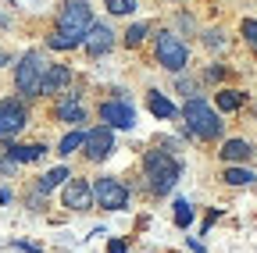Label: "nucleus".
<instances>
[{"label":"nucleus","mask_w":257,"mask_h":253,"mask_svg":"<svg viewBox=\"0 0 257 253\" xmlns=\"http://www.w3.org/2000/svg\"><path fill=\"white\" fill-rule=\"evenodd\" d=\"M82 153H86V161H93V164L107 161V157L114 153V129H107V125H96V129H89V132H86Z\"/></svg>","instance_id":"nucleus-7"},{"label":"nucleus","mask_w":257,"mask_h":253,"mask_svg":"<svg viewBox=\"0 0 257 253\" xmlns=\"http://www.w3.org/2000/svg\"><path fill=\"white\" fill-rule=\"evenodd\" d=\"M157 61H161L168 72H182V68L189 65V50H186V43H182L175 33H161V36H157Z\"/></svg>","instance_id":"nucleus-6"},{"label":"nucleus","mask_w":257,"mask_h":253,"mask_svg":"<svg viewBox=\"0 0 257 253\" xmlns=\"http://www.w3.org/2000/svg\"><path fill=\"white\" fill-rule=\"evenodd\" d=\"M175 225L179 228H189L193 225V207L186 200H175Z\"/></svg>","instance_id":"nucleus-22"},{"label":"nucleus","mask_w":257,"mask_h":253,"mask_svg":"<svg viewBox=\"0 0 257 253\" xmlns=\"http://www.w3.org/2000/svg\"><path fill=\"white\" fill-rule=\"evenodd\" d=\"M239 33H243L246 47H253V50H257V18H243V25H239Z\"/></svg>","instance_id":"nucleus-23"},{"label":"nucleus","mask_w":257,"mask_h":253,"mask_svg":"<svg viewBox=\"0 0 257 253\" xmlns=\"http://www.w3.org/2000/svg\"><path fill=\"white\" fill-rule=\"evenodd\" d=\"M100 118L107 121V129H133L136 125V107L128 100H104Z\"/></svg>","instance_id":"nucleus-10"},{"label":"nucleus","mask_w":257,"mask_h":253,"mask_svg":"<svg viewBox=\"0 0 257 253\" xmlns=\"http://www.w3.org/2000/svg\"><path fill=\"white\" fill-rule=\"evenodd\" d=\"M64 178H68V168H50L47 175H40V185H36V189H40V193H50V189L61 185Z\"/></svg>","instance_id":"nucleus-20"},{"label":"nucleus","mask_w":257,"mask_h":253,"mask_svg":"<svg viewBox=\"0 0 257 253\" xmlns=\"http://www.w3.org/2000/svg\"><path fill=\"white\" fill-rule=\"evenodd\" d=\"M93 8L86 0H64L57 11V33L47 36L50 50H75L79 43H86L89 29H93Z\"/></svg>","instance_id":"nucleus-1"},{"label":"nucleus","mask_w":257,"mask_h":253,"mask_svg":"<svg viewBox=\"0 0 257 253\" xmlns=\"http://www.w3.org/2000/svg\"><path fill=\"white\" fill-rule=\"evenodd\" d=\"M54 118L64 121V125H82L86 121V111L79 104V93H64V97L54 104Z\"/></svg>","instance_id":"nucleus-11"},{"label":"nucleus","mask_w":257,"mask_h":253,"mask_svg":"<svg viewBox=\"0 0 257 253\" xmlns=\"http://www.w3.org/2000/svg\"><path fill=\"white\" fill-rule=\"evenodd\" d=\"M189 249H193V253H204V242H200V239H193V235H189Z\"/></svg>","instance_id":"nucleus-27"},{"label":"nucleus","mask_w":257,"mask_h":253,"mask_svg":"<svg viewBox=\"0 0 257 253\" xmlns=\"http://www.w3.org/2000/svg\"><path fill=\"white\" fill-rule=\"evenodd\" d=\"M143 175H147L154 193H168V189L179 182V175H182V164H179V157H172L168 150H147Z\"/></svg>","instance_id":"nucleus-2"},{"label":"nucleus","mask_w":257,"mask_h":253,"mask_svg":"<svg viewBox=\"0 0 257 253\" xmlns=\"http://www.w3.org/2000/svg\"><path fill=\"white\" fill-rule=\"evenodd\" d=\"M25 121H29V111H25L22 100H15V97L0 100V139H8V136L22 132Z\"/></svg>","instance_id":"nucleus-8"},{"label":"nucleus","mask_w":257,"mask_h":253,"mask_svg":"<svg viewBox=\"0 0 257 253\" xmlns=\"http://www.w3.org/2000/svg\"><path fill=\"white\" fill-rule=\"evenodd\" d=\"M61 203L68 210H89V207H96L93 203V185L86 178H68V182H64V193H61Z\"/></svg>","instance_id":"nucleus-9"},{"label":"nucleus","mask_w":257,"mask_h":253,"mask_svg":"<svg viewBox=\"0 0 257 253\" xmlns=\"http://www.w3.org/2000/svg\"><path fill=\"white\" fill-rule=\"evenodd\" d=\"M82 146H86V132L75 129V132H68V136L57 143V153H61V157H68V153H75V150H82Z\"/></svg>","instance_id":"nucleus-18"},{"label":"nucleus","mask_w":257,"mask_h":253,"mask_svg":"<svg viewBox=\"0 0 257 253\" xmlns=\"http://www.w3.org/2000/svg\"><path fill=\"white\" fill-rule=\"evenodd\" d=\"M104 4H107V11H111V15H133L136 0H104Z\"/></svg>","instance_id":"nucleus-24"},{"label":"nucleus","mask_w":257,"mask_h":253,"mask_svg":"<svg viewBox=\"0 0 257 253\" xmlns=\"http://www.w3.org/2000/svg\"><path fill=\"white\" fill-rule=\"evenodd\" d=\"M147 29H150L147 22L128 25V29H125V47H140V43H143V36H147Z\"/></svg>","instance_id":"nucleus-21"},{"label":"nucleus","mask_w":257,"mask_h":253,"mask_svg":"<svg viewBox=\"0 0 257 253\" xmlns=\"http://www.w3.org/2000/svg\"><path fill=\"white\" fill-rule=\"evenodd\" d=\"M253 157V146L246 139H229V143H221V161L225 164H243Z\"/></svg>","instance_id":"nucleus-15"},{"label":"nucleus","mask_w":257,"mask_h":253,"mask_svg":"<svg viewBox=\"0 0 257 253\" xmlns=\"http://www.w3.org/2000/svg\"><path fill=\"white\" fill-rule=\"evenodd\" d=\"M107 253H125V242H121V239H111V242H107Z\"/></svg>","instance_id":"nucleus-26"},{"label":"nucleus","mask_w":257,"mask_h":253,"mask_svg":"<svg viewBox=\"0 0 257 253\" xmlns=\"http://www.w3.org/2000/svg\"><path fill=\"white\" fill-rule=\"evenodd\" d=\"M182 118H186L189 132L197 136V139H218V136H221V129H225L221 114H218L204 97H189V104L182 107Z\"/></svg>","instance_id":"nucleus-3"},{"label":"nucleus","mask_w":257,"mask_h":253,"mask_svg":"<svg viewBox=\"0 0 257 253\" xmlns=\"http://www.w3.org/2000/svg\"><path fill=\"white\" fill-rule=\"evenodd\" d=\"M221 178L229 182V185H250V182H253L257 175H253L250 168H232V164H229V168L221 171Z\"/></svg>","instance_id":"nucleus-19"},{"label":"nucleus","mask_w":257,"mask_h":253,"mask_svg":"<svg viewBox=\"0 0 257 253\" xmlns=\"http://www.w3.org/2000/svg\"><path fill=\"white\" fill-rule=\"evenodd\" d=\"M15 164H29V161H40V157L47 153V146L43 143H11L8 150H4Z\"/></svg>","instance_id":"nucleus-14"},{"label":"nucleus","mask_w":257,"mask_h":253,"mask_svg":"<svg viewBox=\"0 0 257 253\" xmlns=\"http://www.w3.org/2000/svg\"><path fill=\"white\" fill-rule=\"evenodd\" d=\"M204 47L207 50H225V36L218 33V29H211V33H204Z\"/></svg>","instance_id":"nucleus-25"},{"label":"nucleus","mask_w":257,"mask_h":253,"mask_svg":"<svg viewBox=\"0 0 257 253\" xmlns=\"http://www.w3.org/2000/svg\"><path fill=\"white\" fill-rule=\"evenodd\" d=\"M72 82V68L68 65H47L43 72V89L40 93H64Z\"/></svg>","instance_id":"nucleus-13"},{"label":"nucleus","mask_w":257,"mask_h":253,"mask_svg":"<svg viewBox=\"0 0 257 253\" xmlns=\"http://www.w3.org/2000/svg\"><path fill=\"white\" fill-rule=\"evenodd\" d=\"M93 203L104 207V210H125L128 207V189L118 178H96L93 182Z\"/></svg>","instance_id":"nucleus-5"},{"label":"nucleus","mask_w":257,"mask_h":253,"mask_svg":"<svg viewBox=\"0 0 257 253\" xmlns=\"http://www.w3.org/2000/svg\"><path fill=\"white\" fill-rule=\"evenodd\" d=\"M147 107H150V114H154V118H161V121L179 118V107H175L168 97H161L157 89H150V93H147Z\"/></svg>","instance_id":"nucleus-16"},{"label":"nucleus","mask_w":257,"mask_h":253,"mask_svg":"<svg viewBox=\"0 0 257 253\" xmlns=\"http://www.w3.org/2000/svg\"><path fill=\"white\" fill-rule=\"evenodd\" d=\"M43 72H47V65H43V54H40V50L22 54V61L15 65V86H18L22 97H40Z\"/></svg>","instance_id":"nucleus-4"},{"label":"nucleus","mask_w":257,"mask_h":253,"mask_svg":"<svg viewBox=\"0 0 257 253\" xmlns=\"http://www.w3.org/2000/svg\"><path fill=\"white\" fill-rule=\"evenodd\" d=\"M243 100H246V93H239V89H221V93H218V111H239Z\"/></svg>","instance_id":"nucleus-17"},{"label":"nucleus","mask_w":257,"mask_h":253,"mask_svg":"<svg viewBox=\"0 0 257 253\" xmlns=\"http://www.w3.org/2000/svg\"><path fill=\"white\" fill-rule=\"evenodd\" d=\"M82 47H86V54H89V57H104V54L114 47V33H111L107 25H93Z\"/></svg>","instance_id":"nucleus-12"}]
</instances>
